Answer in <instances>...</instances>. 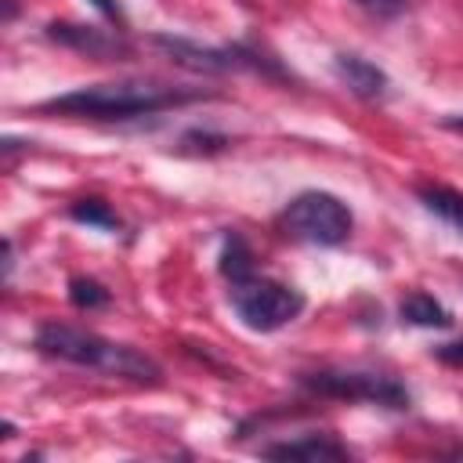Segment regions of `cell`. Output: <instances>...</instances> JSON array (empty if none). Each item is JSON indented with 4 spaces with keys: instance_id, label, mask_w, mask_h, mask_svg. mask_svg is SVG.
<instances>
[{
    "instance_id": "cell-1",
    "label": "cell",
    "mask_w": 463,
    "mask_h": 463,
    "mask_svg": "<svg viewBox=\"0 0 463 463\" xmlns=\"http://www.w3.org/2000/svg\"><path fill=\"white\" fill-rule=\"evenodd\" d=\"M213 98L203 87H174L159 80H112V83H87L69 94H54L40 105V112L69 116V119H98V123H127L141 116H159L166 109H181L192 101Z\"/></svg>"
},
{
    "instance_id": "cell-2",
    "label": "cell",
    "mask_w": 463,
    "mask_h": 463,
    "mask_svg": "<svg viewBox=\"0 0 463 463\" xmlns=\"http://www.w3.org/2000/svg\"><path fill=\"white\" fill-rule=\"evenodd\" d=\"M33 347L47 358L98 369L109 376H123L134 383H159V376H163V369L145 351H137L130 344H116L101 333H90V329H80L69 322H43L33 336Z\"/></svg>"
},
{
    "instance_id": "cell-3",
    "label": "cell",
    "mask_w": 463,
    "mask_h": 463,
    "mask_svg": "<svg viewBox=\"0 0 463 463\" xmlns=\"http://www.w3.org/2000/svg\"><path fill=\"white\" fill-rule=\"evenodd\" d=\"M228 297L232 307L239 315V322L253 333H275L282 326H289L293 318H300L304 311V293L289 282L268 279V275H246L239 282H228Z\"/></svg>"
},
{
    "instance_id": "cell-4",
    "label": "cell",
    "mask_w": 463,
    "mask_h": 463,
    "mask_svg": "<svg viewBox=\"0 0 463 463\" xmlns=\"http://www.w3.org/2000/svg\"><path fill=\"white\" fill-rule=\"evenodd\" d=\"M279 224H282L286 235H293L300 242L340 246V242H347V235L354 228V213L340 195L311 188V192H300L286 203Z\"/></svg>"
},
{
    "instance_id": "cell-5",
    "label": "cell",
    "mask_w": 463,
    "mask_h": 463,
    "mask_svg": "<svg viewBox=\"0 0 463 463\" xmlns=\"http://www.w3.org/2000/svg\"><path fill=\"white\" fill-rule=\"evenodd\" d=\"M152 43L159 51H166L170 61H177V65H184L192 72H239V69H250V72H264V76L286 80V69L275 58H268L264 51L246 47V43L210 47V43H195L188 36H170V33H156Z\"/></svg>"
},
{
    "instance_id": "cell-6",
    "label": "cell",
    "mask_w": 463,
    "mask_h": 463,
    "mask_svg": "<svg viewBox=\"0 0 463 463\" xmlns=\"http://www.w3.org/2000/svg\"><path fill=\"white\" fill-rule=\"evenodd\" d=\"M300 383L311 394L336 398V402H365V405H383V409H409L412 402L402 380L383 376V373H365V369H315V373H304Z\"/></svg>"
},
{
    "instance_id": "cell-7",
    "label": "cell",
    "mask_w": 463,
    "mask_h": 463,
    "mask_svg": "<svg viewBox=\"0 0 463 463\" xmlns=\"http://www.w3.org/2000/svg\"><path fill=\"white\" fill-rule=\"evenodd\" d=\"M47 40H54L69 51H80L87 58H101V61H119L130 54L119 29L112 33V29H98V25H83V22H51Z\"/></svg>"
},
{
    "instance_id": "cell-8",
    "label": "cell",
    "mask_w": 463,
    "mask_h": 463,
    "mask_svg": "<svg viewBox=\"0 0 463 463\" xmlns=\"http://www.w3.org/2000/svg\"><path fill=\"white\" fill-rule=\"evenodd\" d=\"M333 72H336V80H340L351 94H358V98H365V101H376V98H383V94L391 90L387 72H383L380 65H373L369 58L351 54V51H340V54L333 58Z\"/></svg>"
},
{
    "instance_id": "cell-9",
    "label": "cell",
    "mask_w": 463,
    "mask_h": 463,
    "mask_svg": "<svg viewBox=\"0 0 463 463\" xmlns=\"http://www.w3.org/2000/svg\"><path fill=\"white\" fill-rule=\"evenodd\" d=\"M264 459H307V463H318V459H347V445L333 441L329 434H304V438H293V441H275V445H264L260 449Z\"/></svg>"
},
{
    "instance_id": "cell-10",
    "label": "cell",
    "mask_w": 463,
    "mask_h": 463,
    "mask_svg": "<svg viewBox=\"0 0 463 463\" xmlns=\"http://www.w3.org/2000/svg\"><path fill=\"white\" fill-rule=\"evenodd\" d=\"M416 199L423 203V210H430L438 221H445L452 232L463 235V192L449 188V184H420Z\"/></svg>"
},
{
    "instance_id": "cell-11",
    "label": "cell",
    "mask_w": 463,
    "mask_h": 463,
    "mask_svg": "<svg viewBox=\"0 0 463 463\" xmlns=\"http://www.w3.org/2000/svg\"><path fill=\"white\" fill-rule=\"evenodd\" d=\"M402 322H409V326H420V329H445V326H452V315L441 307V300H434L430 293H409L405 300H402Z\"/></svg>"
},
{
    "instance_id": "cell-12",
    "label": "cell",
    "mask_w": 463,
    "mask_h": 463,
    "mask_svg": "<svg viewBox=\"0 0 463 463\" xmlns=\"http://www.w3.org/2000/svg\"><path fill=\"white\" fill-rule=\"evenodd\" d=\"M221 275L228 282H239L246 275H253V253L246 246V239L239 232H228L224 235V246H221Z\"/></svg>"
},
{
    "instance_id": "cell-13",
    "label": "cell",
    "mask_w": 463,
    "mask_h": 463,
    "mask_svg": "<svg viewBox=\"0 0 463 463\" xmlns=\"http://www.w3.org/2000/svg\"><path fill=\"white\" fill-rule=\"evenodd\" d=\"M69 217L87 224V228H98V232H116L119 228V213L105 199H76L69 206Z\"/></svg>"
},
{
    "instance_id": "cell-14",
    "label": "cell",
    "mask_w": 463,
    "mask_h": 463,
    "mask_svg": "<svg viewBox=\"0 0 463 463\" xmlns=\"http://www.w3.org/2000/svg\"><path fill=\"white\" fill-rule=\"evenodd\" d=\"M69 300L76 304V307H101V304H109V289L98 282V279H87V275H72L69 279Z\"/></svg>"
},
{
    "instance_id": "cell-15",
    "label": "cell",
    "mask_w": 463,
    "mask_h": 463,
    "mask_svg": "<svg viewBox=\"0 0 463 463\" xmlns=\"http://www.w3.org/2000/svg\"><path fill=\"white\" fill-rule=\"evenodd\" d=\"M354 7H362L365 14H373L380 22H391L405 11V0H354Z\"/></svg>"
},
{
    "instance_id": "cell-16",
    "label": "cell",
    "mask_w": 463,
    "mask_h": 463,
    "mask_svg": "<svg viewBox=\"0 0 463 463\" xmlns=\"http://www.w3.org/2000/svg\"><path fill=\"white\" fill-rule=\"evenodd\" d=\"M434 354H438L441 362H449V365H463V340H456V344H441Z\"/></svg>"
},
{
    "instance_id": "cell-17",
    "label": "cell",
    "mask_w": 463,
    "mask_h": 463,
    "mask_svg": "<svg viewBox=\"0 0 463 463\" xmlns=\"http://www.w3.org/2000/svg\"><path fill=\"white\" fill-rule=\"evenodd\" d=\"M105 18H112V22H119L123 25V11H119V0H90Z\"/></svg>"
}]
</instances>
